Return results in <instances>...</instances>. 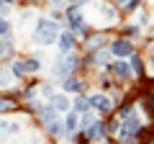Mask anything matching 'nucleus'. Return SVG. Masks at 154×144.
<instances>
[{
  "instance_id": "f257e3e1",
  "label": "nucleus",
  "mask_w": 154,
  "mask_h": 144,
  "mask_svg": "<svg viewBox=\"0 0 154 144\" xmlns=\"http://www.w3.org/2000/svg\"><path fill=\"white\" fill-rule=\"evenodd\" d=\"M59 33H62V28H59L57 21H51V18H36V26H33L31 39H33V44L49 46V44H57Z\"/></svg>"
},
{
  "instance_id": "aec40b11",
  "label": "nucleus",
  "mask_w": 154,
  "mask_h": 144,
  "mask_svg": "<svg viewBox=\"0 0 154 144\" xmlns=\"http://www.w3.org/2000/svg\"><path fill=\"white\" fill-rule=\"evenodd\" d=\"M13 108H16V100H13L11 95H0V116H3V113H11Z\"/></svg>"
},
{
  "instance_id": "2f4dec72",
  "label": "nucleus",
  "mask_w": 154,
  "mask_h": 144,
  "mask_svg": "<svg viewBox=\"0 0 154 144\" xmlns=\"http://www.w3.org/2000/svg\"><path fill=\"white\" fill-rule=\"evenodd\" d=\"M28 3H31V5H38V3H41V0H28Z\"/></svg>"
},
{
  "instance_id": "4468645a",
  "label": "nucleus",
  "mask_w": 154,
  "mask_h": 144,
  "mask_svg": "<svg viewBox=\"0 0 154 144\" xmlns=\"http://www.w3.org/2000/svg\"><path fill=\"white\" fill-rule=\"evenodd\" d=\"M13 72H11V64H0V88H13Z\"/></svg>"
},
{
  "instance_id": "423d86ee",
  "label": "nucleus",
  "mask_w": 154,
  "mask_h": 144,
  "mask_svg": "<svg viewBox=\"0 0 154 144\" xmlns=\"http://www.w3.org/2000/svg\"><path fill=\"white\" fill-rule=\"evenodd\" d=\"M139 131H141L139 118H136V116H126V121H123V126H121V136H123V139H134Z\"/></svg>"
},
{
  "instance_id": "6ab92c4d",
  "label": "nucleus",
  "mask_w": 154,
  "mask_h": 144,
  "mask_svg": "<svg viewBox=\"0 0 154 144\" xmlns=\"http://www.w3.org/2000/svg\"><path fill=\"white\" fill-rule=\"evenodd\" d=\"M16 131H18V124H13V121H5V118H0V139L11 136V134H16Z\"/></svg>"
},
{
  "instance_id": "393cba45",
  "label": "nucleus",
  "mask_w": 154,
  "mask_h": 144,
  "mask_svg": "<svg viewBox=\"0 0 154 144\" xmlns=\"http://www.w3.org/2000/svg\"><path fill=\"white\" fill-rule=\"evenodd\" d=\"M131 113H134V103H126V105L121 108V116L126 118V116H131Z\"/></svg>"
},
{
  "instance_id": "473e14b6",
  "label": "nucleus",
  "mask_w": 154,
  "mask_h": 144,
  "mask_svg": "<svg viewBox=\"0 0 154 144\" xmlns=\"http://www.w3.org/2000/svg\"><path fill=\"white\" fill-rule=\"evenodd\" d=\"M0 59H3V52H0Z\"/></svg>"
},
{
  "instance_id": "c85d7f7f",
  "label": "nucleus",
  "mask_w": 154,
  "mask_h": 144,
  "mask_svg": "<svg viewBox=\"0 0 154 144\" xmlns=\"http://www.w3.org/2000/svg\"><path fill=\"white\" fill-rule=\"evenodd\" d=\"M146 105L154 111V93H149V95H146Z\"/></svg>"
},
{
  "instance_id": "9b49d317",
  "label": "nucleus",
  "mask_w": 154,
  "mask_h": 144,
  "mask_svg": "<svg viewBox=\"0 0 154 144\" xmlns=\"http://www.w3.org/2000/svg\"><path fill=\"white\" fill-rule=\"evenodd\" d=\"M49 105L54 108L57 113H59V111H69V98H67L64 93H54L49 98Z\"/></svg>"
},
{
  "instance_id": "4be33fe9",
  "label": "nucleus",
  "mask_w": 154,
  "mask_h": 144,
  "mask_svg": "<svg viewBox=\"0 0 154 144\" xmlns=\"http://www.w3.org/2000/svg\"><path fill=\"white\" fill-rule=\"evenodd\" d=\"M128 64H131V75H141V72H144V64H141V59H139V57H134V54H131Z\"/></svg>"
},
{
  "instance_id": "a878e982",
  "label": "nucleus",
  "mask_w": 154,
  "mask_h": 144,
  "mask_svg": "<svg viewBox=\"0 0 154 144\" xmlns=\"http://www.w3.org/2000/svg\"><path fill=\"white\" fill-rule=\"evenodd\" d=\"M67 5H72V8H80V5H85V3H88V0H64Z\"/></svg>"
},
{
  "instance_id": "f03ea898",
  "label": "nucleus",
  "mask_w": 154,
  "mask_h": 144,
  "mask_svg": "<svg viewBox=\"0 0 154 144\" xmlns=\"http://www.w3.org/2000/svg\"><path fill=\"white\" fill-rule=\"evenodd\" d=\"M80 67V57L75 54V52H64V54L59 57V59L54 62V67H51V75L54 77H69V75H75V70Z\"/></svg>"
},
{
  "instance_id": "6e6552de",
  "label": "nucleus",
  "mask_w": 154,
  "mask_h": 144,
  "mask_svg": "<svg viewBox=\"0 0 154 144\" xmlns=\"http://www.w3.org/2000/svg\"><path fill=\"white\" fill-rule=\"evenodd\" d=\"M0 52H3V59H13V54H16V39H13V33L0 36Z\"/></svg>"
},
{
  "instance_id": "412c9836",
  "label": "nucleus",
  "mask_w": 154,
  "mask_h": 144,
  "mask_svg": "<svg viewBox=\"0 0 154 144\" xmlns=\"http://www.w3.org/2000/svg\"><path fill=\"white\" fill-rule=\"evenodd\" d=\"M23 64H26V72H28V75L41 70V62H38V57H26V59H23Z\"/></svg>"
},
{
  "instance_id": "bb28decb",
  "label": "nucleus",
  "mask_w": 154,
  "mask_h": 144,
  "mask_svg": "<svg viewBox=\"0 0 154 144\" xmlns=\"http://www.w3.org/2000/svg\"><path fill=\"white\" fill-rule=\"evenodd\" d=\"M8 13H11V5H5V3H0V16L8 18Z\"/></svg>"
},
{
  "instance_id": "cd10ccee",
  "label": "nucleus",
  "mask_w": 154,
  "mask_h": 144,
  "mask_svg": "<svg viewBox=\"0 0 154 144\" xmlns=\"http://www.w3.org/2000/svg\"><path fill=\"white\" fill-rule=\"evenodd\" d=\"M49 5H51V8H64L67 3H64V0H49Z\"/></svg>"
},
{
  "instance_id": "b1692460",
  "label": "nucleus",
  "mask_w": 154,
  "mask_h": 144,
  "mask_svg": "<svg viewBox=\"0 0 154 144\" xmlns=\"http://www.w3.org/2000/svg\"><path fill=\"white\" fill-rule=\"evenodd\" d=\"M11 28H13L11 18H3V16H0V36H5V33H11Z\"/></svg>"
},
{
  "instance_id": "72a5a7b5",
  "label": "nucleus",
  "mask_w": 154,
  "mask_h": 144,
  "mask_svg": "<svg viewBox=\"0 0 154 144\" xmlns=\"http://www.w3.org/2000/svg\"><path fill=\"white\" fill-rule=\"evenodd\" d=\"M152 57H154V49H152Z\"/></svg>"
},
{
  "instance_id": "a211bd4d",
  "label": "nucleus",
  "mask_w": 154,
  "mask_h": 144,
  "mask_svg": "<svg viewBox=\"0 0 154 144\" xmlns=\"http://www.w3.org/2000/svg\"><path fill=\"white\" fill-rule=\"evenodd\" d=\"M44 129H46V131H49V134H51V136H59V134H62V131H64V124H62V121H59V118H57V116H54V118H49V121H46V124H44Z\"/></svg>"
},
{
  "instance_id": "f3484780",
  "label": "nucleus",
  "mask_w": 154,
  "mask_h": 144,
  "mask_svg": "<svg viewBox=\"0 0 154 144\" xmlns=\"http://www.w3.org/2000/svg\"><path fill=\"white\" fill-rule=\"evenodd\" d=\"M77 126H80V113L67 111V118H64V131H67V134H72V131H77Z\"/></svg>"
},
{
  "instance_id": "1a4fd4ad",
  "label": "nucleus",
  "mask_w": 154,
  "mask_h": 144,
  "mask_svg": "<svg viewBox=\"0 0 154 144\" xmlns=\"http://www.w3.org/2000/svg\"><path fill=\"white\" fill-rule=\"evenodd\" d=\"M103 134H105V124L103 121H93L88 129H85V139H88V142H100Z\"/></svg>"
},
{
  "instance_id": "39448f33",
  "label": "nucleus",
  "mask_w": 154,
  "mask_h": 144,
  "mask_svg": "<svg viewBox=\"0 0 154 144\" xmlns=\"http://www.w3.org/2000/svg\"><path fill=\"white\" fill-rule=\"evenodd\" d=\"M90 108L98 111V113H110L113 111V100L108 95H103V93H93L90 95Z\"/></svg>"
},
{
  "instance_id": "f8f14e48",
  "label": "nucleus",
  "mask_w": 154,
  "mask_h": 144,
  "mask_svg": "<svg viewBox=\"0 0 154 144\" xmlns=\"http://www.w3.org/2000/svg\"><path fill=\"white\" fill-rule=\"evenodd\" d=\"M105 41H108V36H105L103 31L100 33H90L88 41H85V46H88V52H95V49H100V46H105Z\"/></svg>"
},
{
  "instance_id": "5701e85b",
  "label": "nucleus",
  "mask_w": 154,
  "mask_h": 144,
  "mask_svg": "<svg viewBox=\"0 0 154 144\" xmlns=\"http://www.w3.org/2000/svg\"><path fill=\"white\" fill-rule=\"evenodd\" d=\"M100 13H103V18H105V21H116V8H113V5H108V3H103Z\"/></svg>"
},
{
  "instance_id": "7ed1b4c3",
  "label": "nucleus",
  "mask_w": 154,
  "mask_h": 144,
  "mask_svg": "<svg viewBox=\"0 0 154 144\" xmlns=\"http://www.w3.org/2000/svg\"><path fill=\"white\" fill-rule=\"evenodd\" d=\"M67 26H69L72 33H88V23H85L82 13L72 5H67Z\"/></svg>"
},
{
  "instance_id": "0eeeda50",
  "label": "nucleus",
  "mask_w": 154,
  "mask_h": 144,
  "mask_svg": "<svg viewBox=\"0 0 154 144\" xmlns=\"http://www.w3.org/2000/svg\"><path fill=\"white\" fill-rule=\"evenodd\" d=\"M57 44H59V52H62V54H64V52H75V44H77V33H72L69 28H67V31H62V33H59Z\"/></svg>"
},
{
  "instance_id": "9d476101",
  "label": "nucleus",
  "mask_w": 154,
  "mask_h": 144,
  "mask_svg": "<svg viewBox=\"0 0 154 144\" xmlns=\"http://www.w3.org/2000/svg\"><path fill=\"white\" fill-rule=\"evenodd\" d=\"M62 90H64V93H82L85 83L80 77H75V75H69V77H64V83H62Z\"/></svg>"
},
{
  "instance_id": "c756f323",
  "label": "nucleus",
  "mask_w": 154,
  "mask_h": 144,
  "mask_svg": "<svg viewBox=\"0 0 154 144\" xmlns=\"http://www.w3.org/2000/svg\"><path fill=\"white\" fill-rule=\"evenodd\" d=\"M128 0H113V5H126Z\"/></svg>"
},
{
  "instance_id": "7c9ffc66",
  "label": "nucleus",
  "mask_w": 154,
  "mask_h": 144,
  "mask_svg": "<svg viewBox=\"0 0 154 144\" xmlns=\"http://www.w3.org/2000/svg\"><path fill=\"white\" fill-rule=\"evenodd\" d=\"M0 3H5V5H13V3H16V0H0Z\"/></svg>"
},
{
  "instance_id": "ddd939ff",
  "label": "nucleus",
  "mask_w": 154,
  "mask_h": 144,
  "mask_svg": "<svg viewBox=\"0 0 154 144\" xmlns=\"http://www.w3.org/2000/svg\"><path fill=\"white\" fill-rule=\"evenodd\" d=\"M110 70H113V75L116 77H121V80H126V77H131V64H128V62H113V64H110Z\"/></svg>"
},
{
  "instance_id": "2eb2a0df",
  "label": "nucleus",
  "mask_w": 154,
  "mask_h": 144,
  "mask_svg": "<svg viewBox=\"0 0 154 144\" xmlns=\"http://www.w3.org/2000/svg\"><path fill=\"white\" fill-rule=\"evenodd\" d=\"M72 111L75 113H88L90 111V98H85V95L77 93V98L72 100Z\"/></svg>"
},
{
  "instance_id": "dca6fc26",
  "label": "nucleus",
  "mask_w": 154,
  "mask_h": 144,
  "mask_svg": "<svg viewBox=\"0 0 154 144\" xmlns=\"http://www.w3.org/2000/svg\"><path fill=\"white\" fill-rule=\"evenodd\" d=\"M8 64H11V72H13V77H16V80H23V77L28 75V72H26V64H23V59H11Z\"/></svg>"
},
{
  "instance_id": "20e7f679",
  "label": "nucleus",
  "mask_w": 154,
  "mask_h": 144,
  "mask_svg": "<svg viewBox=\"0 0 154 144\" xmlns=\"http://www.w3.org/2000/svg\"><path fill=\"white\" fill-rule=\"evenodd\" d=\"M108 49H110V54H113V57L123 59V57H131V54H134V41H128V39H116V41H110V44H108Z\"/></svg>"
}]
</instances>
